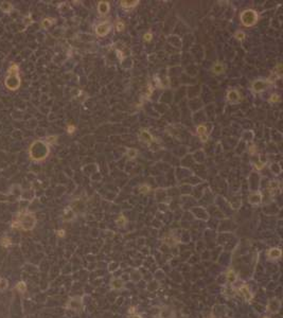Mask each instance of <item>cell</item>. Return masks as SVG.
Listing matches in <instances>:
<instances>
[{"label":"cell","mask_w":283,"mask_h":318,"mask_svg":"<svg viewBox=\"0 0 283 318\" xmlns=\"http://www.w3.org/2000/svg\"><path fill=\"white\" fill-rule=\"evenodd\" d=\"M36 223L35 215L32 213H22L17 217V225H13L14 227H20L24 230H32Z\"/></svg>","instance_id":"6da1fadb"},{"label":"cell","mask_w":283,"mask_h":318,"mask_svg":"<svg viewBox=\"0 0 283 318\" xmlns=\"http://www.w3.org/2000/svg\"><path fill=\"white\" fill-rule=\"evenodd\" d=\"M20 85V79L18 76V66L13 64L9 69V75L5 79V86L9 89L15 90L19 87Z\"/></svg>","instance_id":"7a4b0ae2"},{"label":"cell","mask_w":283,"mask_h":318,"mask_svg":"<svg viewBox=\"0 0 283 318\" xmlns=\"http://www.w3.org/2000/svg\"><path fill=\"white\" fill-rule=\"evenodd\" d=\"M49 153V148L48 146L46 145L45 143L40 142V141H37L35 143L32 144L31 150H30V154H31V157L35 160H41L44 159Z\"/></svg>","instance_id":"3957f363"},{"label":"cell","mask_w":283,"mask_h":318,"mask_svg":"<svg viewBox=\"0 0 283 318\" xmlns=\"http://www.w3.org/2000/svg\"><path fill=\"white\" fill-rule=\"evenodd\" d=\"M240 19H241V22L244 24L245 27H251V26L257 24V21L259 19V16H258V13L256 11L245 10L240 15Z\"/></svg>","instance_id":"277c9868"},{"label":"cell","mask_w":283,"mask_h":318,"mask_svg":"<svg viewBox=\"0 0 283 318\" xmlns=\"http://www.w3.org/2000/svg\"><path fill=\"white\" fill-rule=\"evenodd\" d=\"M273 81L271 80H257L252 83V89L256 93H261L263 90H265Z\"/></svg>","instance_id":"5b68a950"},{"label":"cell","mask_w":283,"mask_h":318,"mask_svg":"<svg viewBox=\"0 0 283 318\" xmlns=\"http://www.w3.org/2000/svg\"><path fill=\"white\" fill-rule=\"evenodd\" d=\"M111 29V24H109L108 21H104L99 24L96 27V33H97L99 36H105L106 34H108L109 31Z\"/></svg>","instance_id":"8992f818"},{"label":"cell","mask_w":283,"mask_h":318,"mask_svg":"<svg viewBox=\"0 0 283 318\" xmlns=\"http://www.w3.org/2000/svg\"><path fill=\"white\" fill-rule=\"evenodd\" d=\"M237 291H239L240 295L243 297V298L245 299L246 301H251L252 298H254V295H252V293L250 292L249 287L247 286V285H245V284H243V285H241V286L237 289Z\"/></svg>","instance_id":"52a82bcc"},{"label":"cell","mask_w":283,"mask_h":318,"mask_svg":"<svg viewBox=\"0 0 283 318\" xmlns=\"http://www.w3.org/2000/svg\"><path fill=\"white\" fill-rule=\"evenodd\" d=\"M280 308H281V302L277 298L271 299L268 304H267V311H268L269 313H273V314L278 313Z\"/></svg>","instance_id":"ba28073f"},{"label":"cell","mask_w":283,"mask_h":318,"mask_svg":"<svg viewBox=\"0 0 283 318\" xmlns=\"http://www.w3.org/2000/svg\"><path fill=\"white\" fill-rule=\"evenodd\" d=\"M227 99L231 103H239L240 101H242V95H240L237 90H230L227 93Z\"/></svg>","instance_id":"9c48e42d"},{"label":"cell","mask_w":283,"mask_h":318,"mask_svg":"<svg viewBox=\"0 0 283 318\" xmlns=\"http://www.w3.org/2000/svg\"><path fill=\"white\" fill-rule=\"evenodd\" d=\"M139 139H140L142 142H145V143H148V144H151L152 142L155 141L152 135H151L148 131H145V129H142V131H140V134H139Z\"/></svg>","instance_id":"30bf717a"},{"label":"cell","mask_w":283,"mask_h":318,"mask_svg":"<svg viewBox=\"0 0 283 318\" xmlns=\"http://www.w3.org/2000/svg\"><path fill=\"white\" fill-rule=\"evenodd\" d=\"M267 257L271 259V260H279L281 257H282V251H281L280 248H271V249L267 251Z\"/></svg>","instance_id":"8fae6325"},{"label":"cell","mask_w":283,"mask_h":318,"mask_svg":"<svg viewBox=\"0 0 283 318\" xmlns=\"http://www.w3.org/2000/svg\"><path fill=\"white\" fill-rule=\"evenodd\" d=\"M98 11L101 15L107 14L109 11V3L107 1H100L98 4Z\"/></svg>","instance_id":"7c38bea8"},{"label":"cell","mask_w":283,"mask_h":318,"mask_svg":"<svg viewBox=\"0 0 283 318\" xmlns=\"http://www.w3.org/2000/svg\"><path fill=\"white\" fill-rule=\"evenodd\" d=\"M261 199H262V195L260 193H258V192H256V193H251L250 194L248 202L252 205H258L261 203Z\"/></svg>","instance_id":"4fadbf2b"},{"label":"cell","mask_w":283,"mask_h":318,"mask_svg":"<svg viewBox=\"0 0 283 318\" xmlns=\"http://www.w3.org/2000/svg\"><path fill=\"white\" fill-rule=\"evenodd\" d=\"M197 135L199 136V138L201 139V141H207L208 137H207V129H206L205 125H199L197 127Z\"/></svg>","instance_id":"5bb4252c"},{"label":"cell","mask_w":283,"mask_h":318,"mask_svg":"<svg viewBox=\"0 0 283 318\" xmlns=\"http://www.w3.org/2000/svg\"><path fill=\"white\" fill-rule=\"evenodd\" d=\"M110 286L114 289H120L123 287V281L121 279H119V278H114L110 281Z\"/></svg>","instance_id":"9a60e30c"},{"label":"cell","mask_w":283,"mask_h":318,"mask_svg":"<svg viewBox=\"0 0 283 318\" xmlns=\"http://www.w3.org/2000/svg\"><path fill=\"white\" fill-rule=\"evenodd\" d=\"M226 278H227V281L229 283H234L237 279V275L233 270H229L227 272V274H226Z\"/></svg>","instance_id":"2e32d148"},{"label":"cell","mask_w":283,"mask_h":318,"mask_svg":"<svg viewBox=\"0 0 283 318\" xmlns=\"http://www.w3.org/2000/svg\"><path fill=\"white\" fill-rule=\"evenodd\" d=\"M224 70H225V67H224V65L221 63L214 64L212 67V72L215 73V74H221V73L224 72Z\"/></svg>","instance_id":"e0dca14e"},{"label":"cell","mask_w":283,"mask_h":318,"mask_svg":"<svg viewBox=\"0 0 283 318\" xmlns=\"http://www.w3.org/2000/svg\"><path fill=\"white\" fill-rule=\"evenodd\" d=\"M121 7H126V9H129V7H134L136 5L138 4L139 1L138 0H135V1H121Z\"/></svg>","instance_id":"ac0fdd59"},{"label":"cell","mask_w":283,"mask_h":318,"mask_svg":"<svg viewBox=\"0 0 283 318\" xmlns=\"http://www.w3.org/2000/svg\"><path fill=\"white\" fill-rule=\"evenodd\" d=\"M54 19H51V18H46V19H44L43 21H41V27L43 28H49L51 26V24H53Z\"/></svg>","instance_id":"d6986e66"},{"label":"cell","mask_w":283,"mask_h":318,"mask_svg":"<svg viewBox=\"0 0 283 318\" xmlns=\"http://www.w3.org/2000/svg\"><path fill=\"white\" fill-rule=\"evenodd\" d=\"M16 289H17V291H19L20 293H24V292L27 291V285H26L24 282L20 281L19 283L16 285Z\"/></svg>","instance_id":"ffe728a7"},{"label":"cell","mask_w":283,"mask_h":318,"mask_svg":"<svg viewBox=\"0 0 283 318\" xmlns=\"http://www.w3.org/2000/svg\"><path fill=\"white\" fill-rule=\"evenodd\" d=\"M0 7H1V10H2L3 12L7 13L9 11H11V9H12V4L9 2H2V4L0 5Z\"/></svg>","instance_id":"44dd1931"},{"label":"cell","mask_w":283,"mask_h":318,"mask_svg":"<svg viewBox=\"0 0 283 318\" xmlns=\"http://www.w3.org/2000/svg\"><path fill=\"white\" fill-rule=\"evenodd\" d=\"M126 154H127V156L129 158H135L137 156V154H138V152L135 148H129V150H127V153Z\"/></svg>","instance_id":"7402d4cb"},{"label":"cell","mask_w":283,"mask_h":318,"mask_svg":"<svg viewBox=\"0 0 283 318\" xmlns=\"http://www.w3.org/2000/svg\"><path fill=\"white\" fill-rule=\"evenodd\" d=\"M7 279H0V291H5L7 287Z\"/></svg>","instance_id":"603a6c76"},{"label":"cell","mask_w":283,"mask_h":318,"mask_svg":"<svg viewBox=\"0 0 283 318\" xmlns=\"http://www.w3.org/2000/svg\"><path fill=\"white\" fill-rule=\"evenodd\" d=\"M117 224H118L119 226H124L126 224L125 217H124L123 215H120V216H119V219L117 220Z\"/></svg>","instance_id":"cb8c5ba5"},{"label":"cell","mask_w":283,"mask_h":318,"mask_svg":"<svg viewBox=\"0 0 283 318\" xmlns=\"http://www.w3.org/2000/svg\"><path fill=\"white\" fill-rule=\"evenodd\" d=\"M234 36H235V38H237L239 40H243V39L245 38V33H244V32L239 31V32H237V33H235Z\"/></svg>","instance_id":"d4e9b609"},{"label":"cell","mask_w":283,"mask_h":318,"mask_svg":"<svg viewBox=\"0 0 283 318\" xmlns=\"http://www.w3.org/2000/svg\"><path fill=\"white\" fill-rule=\"evenodd\" d=\"M1 245L5 246V247H7V246H10L11 245L10 240H9L7 238H3L2 240H1Z\"/></svg>","instance_id":"484cf974"},{"label":"cell","mask_w":283,"mask_h":318,"mask_svg":"<svg viewBox=\"0 0 283 318\" xmlns=\"http://www.w3.org/2000/svg\"><path fill=\"white\" fill-rule=\"evenodd\" d=\"M116 29L118 30V31H122V30L124 29V24L122 21H118L116 24Z\"/></svg>","instance_id":"4316f807"},{"label":"cell","mask_w":283,"mask_h":318,"mask_svg":"<svg viewBox=\"0 0 283 318\" xmlns=\"http://www.w3.org/2000/svg\"><path fill=\"white\" fill-rule=\"evenodd\" d=\"M279 95H271V99H269V101H271V103H275V102H278L279 101Z\"/></svg>","instance_id":"83f0119b"},{"label":"cell","mask_w":283,"mask_h":318,"mask_svg":"<svg viewBox=\"0 0 283 318\" xmlns=\"http://www.w3.org/2000/svg\"><path fill=\"white\" fill-rule=\"evenodd\" d=\"M153 35L151 34V33H146V34H144V36H143V38H144L145 41H151V39H152Z\"/></svg>","instance_id":"f1b7e54d"},{"label":"cell","mask_w":283,"mask_h":318,"mask_svg":"<svg viewBox=\"0 0 283 318\" xmlns=\"http://www.w3.org/2000/svg\"><path fill=\"white\" fill-rule=\"evenodd\" d=\"M75 129V127L73 126V125H71V126H68V133H73V131Z\"/></svg>","instance_id":"f546056e"},{"label":"cell","mask_w":283,"mask_h":318,"mask_svg":"<svg viewBox=\"0 0 283 318\" xmlns=\"http://www.w3.org/2000/svg\"><path fill=\"white\" fill-rule=\"evenodd\" d=\"M57 233H58V236H65V230H58Z\"/></svg>","instance_id":"4dcf8cb0"},{"label":"cell","mask_w":283,"mask_h":318,"mask_svg":"<svg viewBox=\"0 0 283 318\" xmlns=\"http://www.w3.org/2000/svg\"><path fill=\"white\" fill-rule=\"evenodd\" d=\"M128 313H129V314L135 313V306H132V308H129V310H128Z\"/></svg>","instance_id":"1f68e13d"},{"label":"cell","mask_w":283,"mask_h":318,"mask_svg":"<svg viewBox=\"0 0 283 318\" xmlns=\"http://www.w3.org/2000/svg\"><path fill=\"white\" fill-rule=\"evenodd\" d=\"M131 318H142V317H141L140 315H138V314H134V315L132 316Z\"/></svg>","instance_id":"d6a6232c"},{"label":"cell","mask_w":283,"mask_h":318,"mask_svg":"<svg viewBox=\"0 0 283 318\" xmlns=\"http://www.w3.org/2000/svg\"><path fill=\"white\" fill-rule=\"evenodd\" d=\"M261 318H271V317H268V316H262Z\"/></svg>","instance_id":"836d02e7"}]
</instances>
